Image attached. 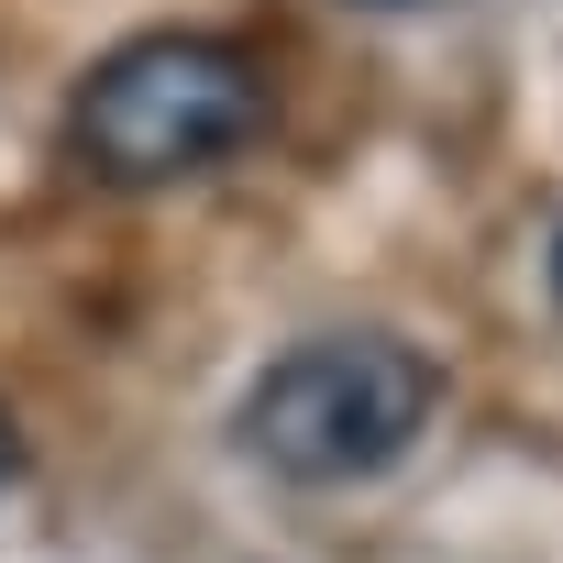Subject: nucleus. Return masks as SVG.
<instances>
[{
    "instance_id": "3",
    "label": "nucleus",
    "mask_w": 563,
    "mask_h": 563,
    "mask_svg": "<svg viewBox=\"0 0 563 563\" xmlns=\"http://www.w3.org/2000/svg\"><path fill=\"white\" fill-rule=\"evenodd\" d=\"M23 486V431H12V409H0V497Z\"/></svg>"
},
{
    "instance_id": "4",
    "label": "nucleus",
    "mask_w": 563,
    "mask_h": 563,
    "mask_svg": "<svg viewBox=\"0 0 563 563\" xmlns=\"http://www.w3.org/2000/svg\"><path fill=\"white\" fill-rule=\"evenodd\" d=\"M354 12H420V0H354Z\"/></svg>"
},
{
    "instance_id": "1",
    "label": "nucleus",
    "mask_w": 563,
    "mask_h": 563,
    "mask_svg": "<svg viewBox=\"0 0 563 563\" xmlns=\"http://www.w3.org/2000/svg\"><path fill=\"white\" fill-rule=\"evenodd\" d=\"M254 133H265V67H254V45L188 34V23L111 45V56L78 78V100H67V155H78V177H100V188L210 177V166H232Z\"/></svg>"
},
{
    "instance_id": "2",
    "label": "nucleus",
    "mask_w": 563,
    "mask_h": 563,
    "mask_svg": "<svg viewBox=\"0 0 563 563\" xmlns=\"http://www.w3.org/2000/svg\"><path fill=\"white\" fill-rule=\"evenodd\" d=\"M431 409H442V365L420 343H398V332H310L232 398V442L276 486H365V475L409 464Z\"/></svg>"
},
{
    "instance_id": "5",
    "label": "nucleus",
    "mask_w": 563,
    "mask_h": 563,
    "mask_svg": "<svg viewBox=\"0 0 563 563\" xmlns=\"http://www.w3.org/2000/svg\"><path fill=\"white\" fill-rule=\"evenodd\" d=\"M552 288H563V232H552Z\"/></svg>"
}]
</instances>
